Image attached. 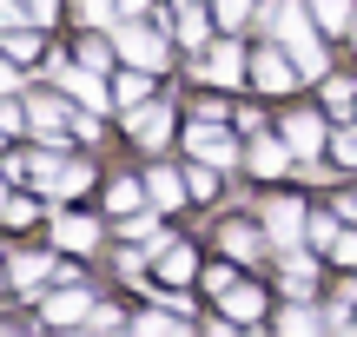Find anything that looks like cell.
<instances>
[{
	"instance_id": "cell-6",
	"label": "cell",
	"mask_w": 357,
	"mask_h": 337,
	"mask_svg": "<svg viewBox=\"0 0 357 337\" xmlns=\"http://www.w3.org/2000/svg\"><path fill=\"white\" fill-rule=\"evenodd\" d=\"M252 79H258V86H265V93H284V86H291V60H284V53L278 47H271V53H258V60H252Z\"/></svg>"
},
{
	"instance_id": "cell-22",
	"label": "cell",
	"mask_w": 357,
	"mask_h": 337,
	"mask_svg": "<svg viewBox=\"0 0 357 337\" xmlns=\"http://www.w3.org/2000/svg\"><path fill=\"white\" fill-rule=\"evenodd\" d=\"M0 47H7L13 60H33V53H40V40H33V33H7V40H0Z\"/></svg>"
},
{
	"instance_id": "cell-11",
	"label": "cell",
	"mask_w": 357,
	"mask_h": 337,
	"mask_svg": "<svg viewBox=\"0 0 357 337\" xmlns=\"http://www.w3.org/2000/svg\"><path fill=\"white\" fill-rule=\"evenodd\" d=\"M66 318H86V291H79V278L60 291V298L47 304V324H66Z\"/></svg>"
},
{
	"instance_id": "cell-17",
	"label": "cell",
	"mask_w": 357,
	"mask_h": 337,
	"mask_svg": "<svg viewBox=\"0 0 357 337\" xmlns=\"http://www.w3.org/2000/svg\"><path fill=\"white\" fill-rule=\"evenodd\" d=\"M146 73H153V66H139V73H119L113 100H119V106H139V100H146V86H153V79H146Z\"/></svg>"
},
{
	"instance_id": "cell-12",
	"label": "cell",
	"mask_w": 357,
	"mask_h": 337,
	"mask_svg": "<svg viewBox=\"0 0 357 337\" xmlns=\"http://www.w3.org/2000/svg\"><path fill=\"white\" fill-rule=\"evenodd\" d=\"M53 238H60V245H73V251H93L100 225H93V219H60V225H53Z\"/></svg>"
},
{
	"instance_id": "cell-23",
	"label": "cell",
	"mask_w": 357,
	"mask_h": 337,
	"mask_svg": "<svg viewBox=\"0 0 357 337\" xmlns=\"http://www.w3.org/2000/svg\"><path fill=\"white\" fill-rule=\"evenodd\" d=\"M79 13L100 26V20H113V13H119V0H79Z\"/></svg>"
},
{
	"instance_id": "cell-18",
	"label": "cell",
	"mask_w": 357,
	"mask_h": 337,
	"mask_svg": "<svg viewBox=\"0 0 357 337\" xmlns=\"http://www.w3.org/2000/svg\"><path fill=\"white\" fill-rule=\"evenodd\" d=\"M40 278H47V258H13V291H40Z\"/></svg>"
},
{
	"instance_id": "cell-13",
	"label": "cell",
	"mask_w": 357,
	"mask_h": 337,
	"mask_svg": "<svg viewBox=\"0 0 357 337\" xmlns=\"http://www.w3.org/2000/svg\"><path fill=\"white\" fill-rule=\"evenodd\" d=\"M146 192H153V205H178V198L192 192V179H178V172H153V185H146Z\"/></svg>"
},
{
	"instance_id": "cell-24",
	"label": "cell",
	"mask_w": 357,
	"mask_h": 337,
	"mask_svg": "<svg viewBox=\"0 0 357 337\" xmlns=\"http://www.w3.org/2000/svg\"><path fill=\"white\" fill-rule=\"evenodd\" d=\"M26 119H33V113H20V106H13V100H0V132H20Z\"/></svg>"
},
{
	"instance_id": "cell-32",
	"label": "cell",
	"mask_w": 357,
	"mask_h": 337,
	"mask_svg": "<svg viewBox=\"0 0 357 337\" xmlns=\"http://www.w3.org/2000/svg\"><path fill=\"white\" fill-rule=\"evenodd\" d=\"M20 13H26V0H0V26H13Z\"/></svg>"
},
{
	"instance_id": "cell-4",
	"label": "cell",
	"mask_w": 357,
	"mask_h": 337,
	"mask_svg": "<svg viewBox=\"0 0 357 337\" xmlns=\"http://www.w3.org/2000/svg\"><path fill=\"white\" fill-rule=\"evenodd\" d=\"M205 79H212V86H238V79H245V53L231 47V40L212 47V53H205Z\"/></svg>"
},
{
	"instance_id": "cell-2",
	"label": "cell",
	"mask_w": 357,
	"mask_h": 337,
	"mask_svg": "<svg viewBox=\"0 0 357 337\" xmlns=\"http://www.w3.org/2000/svg\"><path fill=\"white\" fill-rule=\"evenodd\" d=\"M185 146L205 159V166H231V159H238V152H231V132H218L212 119H199V126L185 132Z\"/></svg>"
},
{
	"instance_id": "cell-25",
	"label": "cell",
	"mask_w": 357,
	"mask_h": 337,
	"mask_svg": "<svg viewBox=\"0 0 357 337\" xmlns=\"http://www.w3.org/2000/svg\"><path fill=\"white\" fill-rule=\"evenodd\" d=\"M178 40H185V47H199V40H205V20L192 7H185V20H178Z\"/></svg>"
},
{
	"instance_id": "cell-20",
	"label": "cell",
	"mask_w": 357,
	"mask_h": 337,
	"mask_svg": "<svg viewBox=\"0 0 357 337\" xmlns=\"http://www.w3.org/2000/svg\"><path fill=\"white\" fill-rule=\"evenodd\" d=\"M212 7H218V20H225V33H231V26H245V13H252V0H212Z\"/></svg>"
},
{
	"instance_id": "cell-10",
	"label": "cell",
	"mask_w": 357,
	"mask_h": 337,
	"mask_svg": "<svg viewBox=\"0 0 357 337\" xmlns=\"http://www.w3.org/2000/svg\"><path fill=\"white\" fill-rule=\"evenodd\" d=\"M252 166L265 172V179H278V172L291 166V146H278V139H258V146H252Z\"/></svg>"
},
{
	"instance_id": "cell-1",
	"label": "cell",
	"mask_w": 357,
	"mask_h": 337,
	"mask_svg": "<svg viewBox=\"0 0 357 337\" xmlns=\"http://www.w3.org/2000/svg\"><path fill=\"white\" fill-rule=\"evenodd\" d=\"M119 53H126L132 66H153V73L166 66V40L146 33V26H119Z\"/></svg>"
},
{
	"instance_id": "cell-30",
	"label": "cell",
	"mask_w": 357,
	"mask_h": 337,
	"mask_svg": "<svg viewBox=\"0 0 357 337\" xmlns=\"http://www.w3.org/2000/svg\"><path fill=\"white\" fill-rule=\"evenodd\" d=\"M337 159H344V166H357V132H337Z\"/></svg>"
},
{
	"instance_id": "cell-33",
	"label": "cell",
	"mask_w": 357,
	"mask_h": 337,
	"mask_svg": "<svg viewBox=\"0 0 357 337\" xmlns=\"http://www.w3.org/2000/svg\"><path fill=\"white\" fill-rule=\"evenodd\" d=\"M0 212H7V192H0Z\"/></svg>"
},
{
	"instance_id": "cell-28",
	"label": "cell",
	"mask_w": 357,
	"mask_h": 337,
	"mask_svg": "<svg viewBox=\"0 0 357 337\" xmlns=\"http://www.w3.org/2000/svg\"><path fill=\"white\" fill-rule=\"evenodd\" d=\"M26 20H33V26H47V20H53V0H26Z\"/></svg>"
},
{
	"instance_id": "cell-14",
	"label": "cell",
	"mask_w": 357,
	"mask_h": 337,
	"mask_svg": "<svg viewBox=\"0 0 357 337\" xmlns=\"http://www.w3.org/2000/svg\"><path fill=\"white\" fill-rule=\"evenodd\" d=\"M159 278H166V285H185V278H192V251L166 245V251H159Z\"/></svg>"
},
{
	"instance_id": "cell-21",
	"label": "cell",
	"mask_w": 357,
	"mask_h": 337,
	"mask_svg": "<svg viewBox=\"0 0 357 337\" xmlns=\"http://www.w3.org/2000/svg\"><path fill=\"white\" fill-rule=\"evenodd\" d=\"M225 245L238 251V258H252V251H258V238H252V225H231V232H225Z\"/></svg>"
},
{
	"instance_id": "cell-15",
	"label": "cell",
	"mask_w": 357,
	"mask_h": 337,
	"mask_svg": "<svg viewBox=\"0 0 357 337\" xmlns=\"http://www.w3.org/2000/svg\"><path fill=\"white\" fill-rule=\"evenodd\" d=\"M298 225H305V212H298L291 198H278V205H271V232H278V245H291Z\"/></svg>"
},
{
	"instance_id": "cell-29",
	"label": "cell",
	"mask_w": 357,
	"mask_h": 337,
	"mask_svg": "<svg viewBox=\"0 0 357 337\" xmlns=\"http://www.w3.org/2000/svg\"><path fill=\"white\" fill-rule=\"evenodd\" d=\"M13 79H20V73H13V53L0 47V93H13Z\"/></svg>"
},
{
	"instance_id": "cell-19",
	"label": "cell",
	"mask_w": 357,
	"mask_h": 337,
	"mask_svg": "<svg viewBox=\"0 0 357 337\" xmlns=\"http://www.w3.org/2000/svg\"><path fill=\"white\" fill-rule=\"evenodd\" d=\"M311 13H318V26H331V33L351 26V0H311Z\"/></svg>"
},
{
	"instance_id": "cell-27",
	"label": "cell",
	"mask_w": 357,
	"mask_h": 337,
	"mask_svg": "<svg viewBox=\"0 0 357 337\" xmlns=\"http://www.w3.org/2000/svg\"><path fill=\"white\" fill-rule=\"evenodd\" d=\"M0 219H7V225H26V219H33V205H26V198H7V212H0Z\"/></svg>"
},
{
	"instance_id": "cell-8",
	"label": "cell",
	"mask_w": 357,
	"mask_h": 337,
	"mask_svg": "<svg viewBox=\"0 0 357 337\" xmlns=\"http://www.w3.org/2000/svg\"><path fill=\"white\" fill-rule=\"evenodd\" d=\"M166 126H172L166 106H139V113H132V139H139V146H159V139H166Z\"/></svg>"
},
{
	"instance_id": "cell-31",
	"label": "cell",
	"mask_w": 357,
	"mask_h": 337,
	"mask_svg": "<svg viewBox=\"0 0 357 337\" xmlns=\"http://www.w3.org/2000/svg\"><path fill=\"white\" fill-rule=\"evenodd\" d=\"M337 258H344V265H357V232H337Z\"/></svg>"
},
{
	"instance_id": "cell-7",
	"label": "cell",
	"mask_w": 357,
	"mask_h": 337,
	"mask_svg": "<svg viewBox=\"0 0 357 337\" xmlns=\"http://www.w3.org/2000/svg\"><path fill=\"white\" fill-rule=\"evenodd\" d=\"M218 304H225L231 318H258V285H238V278H225V285H218Z\"/></svg>"
},
{
	"instance_id": "cell-26",
	"label": "cell",
	"mask_w": 357,
	"mask_h": 337,
	"mask_svg": "<svg viewBox=\"0 0 357 337\" xmlns=\"http://www.w3.org/2000/svg\"><path fill=\"white\" fill-rule=\"evenodd\" d=\"M132 205H139V185L119 179V185H113V212H132Z\"/></svg>"
},
{
	"instance_id": "cell-16",
	"label": "cell",
	"mask_w": 357,
	"mask_h": 337,
	"mask_svg": "<svg viewBox=\"0 0 357 337\" xmlns=\"http://www.w3.org/2000/svg\"><path fill=\"white\" fill-rule=\"evenodd\" d=\"M291 47V60H298V73H324V53H318V40L311 33H298V40H284Z\"/></svg>"
},
{
	"instance_id": "cell-9",
	"label": "cell",
	"mask_w": 357,
	"mask_h": 337,
	"mask_svg": "<svg viewBox=\"0 0 357 337\" xmlns=\"http://www.w3.org/2000/svg\"><path fill=\"white\" fill-rule=\"evenodd\" d=\"M26 113H33V132H47V139H60V132L73 126V119H66V106H60V100H33V106H26Z\"/></svg>"
},
{
	"instance_id": "cell-5",
	"label": "cell",
	"mask_w": 357,
	"mask_h": 337,
	"mask_svg": "<svg viewBox=\"0 0 357 337\" xmlns=\"http://www.w3.org/2000/svg\"><path fill=\"white\" fill-rule=\"evenodd\" d=\"M284 146H291V152H318L324 146V119L318 113H291L284 119Z\"/></svg>"
},
{
	"instance_id": "cell-3",
	"label": "cell",
	"mask_w": 357,
	"mask_h": 337,
	"mask_svg": "<svg viewBox=\"0 0 357 337\" xmlns=\"http://www.w3.org/2000/svg\"><path fill=\"white\" fill-rule=\"evenodd\" d=\"M53 79H60V86L73 93L79 106H106V86H100V79L86 73V66H66V60H53Z\"/></svg>"
}]
</instances>
